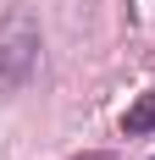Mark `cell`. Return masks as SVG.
<instances>
[{"label":"cell","instance_id":"6da1fadb","mask_svg":"<svg viewBox=\"0 0 155 160\" xmlns=\"http://www.w3.org/2000/svg\"><path fill=\"white\" fill-rule=\"evenodd\" d=\"M39 66V22L28 6H11L0 17V94H17Z\"/></svg>","mask_w":155,"mask_h":160},{"label":"cell","instance_id":"7a4b0ae2","mask_svg":"<svg viewBox=\"0 0 155 160\" xmlns=\"http://www.w3.org/2000/svg\"><path fill=\"white\" fill-rule=\"evenodd\" d=\"M122 132H133V138H144V132H155V88L150 94H139V105L122 116Z\"/></svg>","mask_w":155,"mask_h":160},{"label":"cell","instance_id":"3957f363","mask_svg":"<svg viewBox=\"0 0 155 160\" xmlns=\"http://www.w3.org/2000/svg\"><path fill=\"white\" fill-rule=\"evenodd\" d=\"M78 160H116V155H78Z\"/></svg>","mask_w":155,"mask_h":160}]
</instances>
